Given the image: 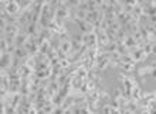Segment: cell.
Segmentation results:
<instances>
[{"instance_id":"6da1fadb","label":"cell","mask_w":156,"mask_h":114,"mask_svg":"<svg viewBox=\"0 0 156 114\" xmlns=\"http://www.w3.org/2000/svg\"><path fill=\"white\" fill-rule=\"evenodd\" d=\"M71 14H73V11H71V8L68 7V4H61V6H58L57 7V13H55V20L60 23V24H66V23H68L71 18Z\"/></svg>"},{"instance_id":"7a4b0ae2","label":"cell","mask_w":156,"mask_h":114,"mask_svg":"<svg viewBox=\"0 0 156 114\" xmlns=\"http://www.w3.org/2000/svg\"><path fill=\"white\" fill-rule=\"evenodd\" d=\"M24 48L27 49V52L30 54V55H37L38 52H40V44L37 42V38H33V37H30L29 41L24 44Z\"/></svg>"},{"instance_id":"3957f363","label":"cell","mask_w":156,"mask_h":114,"mask_svg":"<svg viewBox=\"0 0 156 114\" xmlns=\"http://www.w3.org/2000/svg\"><path fill=\"white\" fill-rule=\"evenodd\" d=\"M101 8H102V11H104L105 20H108V21L116 20V10L114 7H111V6L107 3H104L102 6H101Z\"/></svg>"},{"instance_id":"277c9868","label":"cell","mask_w":156,"mask_h":114,"mask_svg":"<svg viewBox=\"0 0 156 114\" xmlns=\"http://www.w3.org/2000/svg\"><path fill=\"white\" fill-rule=\"evenodd\" d=\"M13 61H14V55L13 54H9V52L2 54V68L3 69L10 70V68L13 65Z\"/></svg>"},{"instance_id":"5b68a950","label":"cell","mask_w":156,"mask_h":114,"mask_svg":"<svg viewBox=\"0 0 156 114\" xmlns=\"http://www.w3.org/2000/svg\"><path fill=\"white\" fill-rule=\"evenodd\" d=\"M139 21H131V23H128L122 27L125 31H126L128 35H132V34H135L136 31H139Z\"/></svg>"},{"instance_id":"8992f818","label":"cell","mask_w":156,"mask_h":114,"mask_svg":"<svg viewBox=\"0 0 156 114\" xmlns=\"http://www.w3.org/2000/svg\"><path fill=\"white\" fill-rule=\"evenodd\" d=\"M29 38H30V34L19 33L17 34V37H16V40H14V44H16L17 47H24V44L29 41Z\"/></svg>"},{"instance_id":"52a82bcc","label":"cell","mask_w":156,"mask_h":114,"mask_svg":"<svg viewBox=\"0 0 156 114\" xmlns=\"http://www.w3.org/2000/svg\"><path fill=\"white\" fill-rule=\"evenodd\" d=\"M131 54H132V58H133L136 62L144 61V59H146V58H148V54L145 52L144 48H138L136 51H133V52H131Z\"/></svg>"},{"instance_id":"ba28073f","label":"cell","mask_w":156,"mask_h":114,"mask_svg":"<svg viewBox=\"0 0 156 114\" xmlns=\"http://www.w3.org/2000/svg\"><path fill=\"white\" fill-rule=\"evenodd\" d=\"M125 110H126V113H138V110H139V102H138V100L131 99Z\"/></svg>"},{"instance_id":"9c48e42d","label":"cell","mask_w":156,"mask_h":114,"mask_svg":"<svg viewBox=\"0 0 156 114\" xmlns=\"http://www.w3.org/2000/svg\"><path fill=\"white\" fill-rule=\"evenodd\" d=\"M136 64H133V62H123L121 64V66H119V69L122 70V72H125V73H131V72H133V69H135Z\"/></svg>"},{"instance_id":"30bf717a","label":"cell","mask_w":156,"mask_h":114,"mask_svg":"<svg viewBox=\"0 0 156 114\" xmlns=\"http://www.w3.org/2000/svg\"><path fill=\"white\" fill-rule=\"evenodd\" d=\"M51 73H53V68H47V69H41L34 72V75L37 77H40V79H48L51 76Z\"/></svg>"},{"instance_id":"8fae6325","label":"cell","mask_w":156,"mask_h":114,"mask_svg":"<svg viewBox=\"0 0 156 114\" xmlns=\"http://www.w3.org/2000/svg\"><path fill=\"white\" fill-rule=\"evenodd\" d=\"M13 55H14L16 58H20V59H23V61H24V59H26L27 57H29L30 54L27 52V49H26L24 47H17L16 51H14V54H13Z\"/></svg>"},{"instance_id":"7c38bea8","label":"cell","mask_w":156,"mask_h":114,"mask_svg":"<svg viewBox=\"0 0 156 114\" xmlns=\"http://www.w3.org/2000/svg\"><path fill=\"white\" fill-rule=\"evenodd\" d=\"M142 97H144V92H142V89H140L139 86H135L133 90H132V99L139 102V100H142Z\"/></svg>"},{"instance_id":"4fadbf2b","label":"cell","mask_w":156,"mask_h":114,"mask_svg":"<svg viewBox=\"0 0 156 114\" xmlns=\"http://www.w3.org/2000/svg\"><path fill=\"white\" fill-rule=\"evenodd\" d=\"M71 41H66V42H60V45H58V49L60 51H62V52H66L67 55L71 52Z\"/></svg>"},{"instance_id":"5bb4252c","label":"cell","mask_w":156,"mask_h":114,"mask_svg":"<svg viewBox=\"0 0 156 114\" xmlns=\"http://www.w3.org/2000/svg\"><path fill=\"white\" fill-rule=\"evenodd\" d=\"M104 51L108 54H112V52H116V49H118V45H116V42H108L105 47H104Z\"/></svg>"},{"instance_id":"9a60e30c","label":"cell","mask_w":156,"mask_h":114,"mask_svg":"<svg viewBox=\"0 0 156 114\" xmlns=\"http://www.w3.org/2000/svg\"><path fill=\"white\" fill-rule=\"evenodd\" d=\"M132 14L135 17H138V18H140V17L144 16V7H142V4H136L135 7H133V10H132Z\"/></svg>"},{"instance_id":"2e32d148","label":"cell","mask_w":156,"mask_h":114,"mask_svg":"<svg viewBox=\"0 0 156 114\" xmlns=\"http://www.w3.org/2000/svg\"><path fill=\"white\" fill-rule=\"evenodd\" d=\"M88 70H90V69H87L85 66L82 65V66H80V69L77 70V75L80 77H82L84 80H87V79H88Z\"/></svg>"},{"instance_id":"e0dca14e","label":"cell","mask_w":156,"mask_h":114,"mask_svg":"<svg viewBox=\"0 0 156 114\" xmlns=\"http://www.w3.org/2000/svg\"><path fill=\"white\" fill-rule=\"evenodd\" d=\"M50 47H51V41L50 40H45V41H43V42H40V52L47 54Z\"/></svg>"},{"instance_id":"ac0fdd59","label":"cell","mask_w":156,"mask_h":114,"mask_svg":"<svg viewBox=\"0 0 156 114\" xmlns=\"http://www.w3.org/2000/svg\"><path fill=\"white\" fill-rule=\"evenodd\" d=\"M155 99H156V92H149V93H144L142 100H144V102L151 103V102H153Z\"/></svg>"},{"instance_id":"d6986e66","label":"cell","mask_w":156,"mask_h":114,"mask_svg":"<svg viewBox=\"0 0 156 114\" xmlns=\"http://www.w3.org/2000/svg\"><path fill=\"white\" fill-rule=\"evenodd\" d=\"M82 3V0H67V4L71 10H75V8L80 7V4Z\"/></svg>"},{"instance_id":"ffe728a7","label":"cell","mask_w":156,"mask_h":114,"mask_svg":"<svg viewBox=\"0 0 156 114\" xmlns=\"http://www.w3.org/2000/svg\"><path fill=\"white\" fill-rule=\"evenodd\" d=\"M149 70H151V65L138 68V75H139V76H146V75H149Z\"/></svg>"},{"instance_id":"44dd1931","label":"cell","mask_w":156,"mask_h":114,"mask_svg":"<svg viewBox=\"0 0 156 114\" xmlns=\"http://www.w3.org/2000/svg\"><path fill=\"white\" fill-rule=\"evenodd\" d=\"M58 40H60V42H66V41H71L70 33L67 31V33H61V34H58Z\"/></svg>"},{"instance_id":"7402d4cb","label":"cell","mask_w":156,"mask_h":114,"mask_svg":"<svg viewBox=\"0 0 156 114\" xmlns=\"http://www.w3.org/2000/svg\"><path fill=\"white\" fill-rule=\"evenodd\" d=\"M105 3L109 4V6H111V7H114V8H118V7H121V6H122V3H121L119 0H105Z\"/></svg>"},{"instance_id":"603a6c76","label":"cell","mask_w":156,"mask_h":114,"mask_svg":"<svg viewBox=\"0 0 156 114\" xmlns=\"http://www.w3.org/2000/svg\"><path fill=\"white\" fill-rule=\"evenodd\" d=\"M149 75L153 77V79H156V59L151 64V70H149Z\"/></svg>"},{"instance_id":"cb8c5ba5","label":"cell","mask_w":156,"mask_h":114,"mask_svg":"<svg viewBox=\"0 0 156 114\" xmlns=\"http://www.w3.org/2000/svg\"><path fill=\"white\" fill-rule=\"evenodd\" d=\"M123 4H125V6H131V7H135L136 4H138V2H136V0H123Z\"/></svg>"},{"instance_id":"d4e9b609","label":"cell","mask_w":156,"mask_h":114,"mask_svg":"<svg viewBox=\"0 0 156 114\" xmlns=\"http://www.w3.org/2000/svg\"><path fill=\"white\" fill-rule=\"evenodd\" d=\"M138 2V4H144L145 3V0H136Z\"/></svg>"},{"instance_id":"484cf974","label":"cell","mask_w":156,"mask_h":114,"mask_svg":"<svg viewBox=\"0 0 156 114\" xmlns=\"http://www.w3.org/2000/svg\"><path fill=\"white\" fill-rule=\"evenodd\" d=\"M36 2H37V0H36Z\"/></svg>"}]
</instances>
